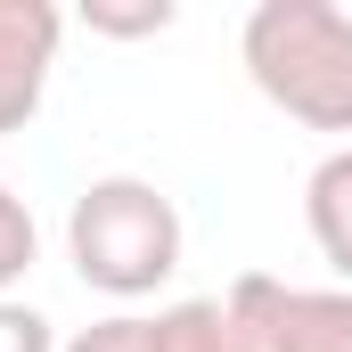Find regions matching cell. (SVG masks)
Masks as SVG:
<instances>
[{
  "instance_id": "obj_1",
  "label": "cell",
  "mask_w": 352,
  "mask_h": 352,
  "mask_svg": "<svg viewBox=\"0 0 352 352\" xmlns=\"http://www.w3.org/2000/svg\"><path fill=\"white\" fill-rule=\"evenodd\" d=\"M238 58L278 115L336 131L352 148V8L336 0H263L238 33Z\"/></svg>"
},
{
  "instance_id": "obj_2",
  "label": "cell",
  "mask_w": 352,
  "mask_h": 352,
  "mask_svg": "<svg viewBox=\"0 0 352 352\" xmlns=\"http://www.w3.org/2000/svg\"><path fill=\"white\" fill-rule=\"evenodd\" d=\"M180 246H188L180 205L156 180H140V173L90 180L82 197H74V213H66V263H74V278H82L90 295H107V303L156 295L180 270Z\"/></svg>"
},
{
  "instance_id": "obj_3",
  "label": "cell",
  "mask_w": 352,
  "mask_h": 352,
  "mask_svg": "<svg viewBox=\"0 0 352 352\" xmlns=\"http://www.w3.org/2000/svg\"><path fill=\"white\" fill-rule=\"evenodd\" d=\"M221 303L263 352H352V287H287L270 270H238Z\"/></svg>"
},
{
  "instance_id": "obj_4",
  "label": "cell",
  "mask_w": 352,
  "mask_h": 352,
  "mask_svg": "<svg viewBox=\"0 0 352 352\" xmlns=\"http://www.w3.org/2000/svg\"><path fill=\"white\" fill-rule=\"evenodd\" d=\"M58 41H66V16L50 0H0V140L41 115Z\"/></svg>"
},
{
  "instance_id": "obj_5",
  "label": "cell",
  "mask_w": 352,
  "mask_h": 352,
  "mask_svg": "<svg viewBox=\"0 0 352 352\" xmlns=\"http://www.w3.org/2000/svg\"><path fill=\"white\" fill-rule=\"evenodd\" d=\"M303 221H311L320 263L352 287V148H328L311 164V180H303Z\"/></svg>"
},
{
  "instance_id": "obj_6",
  "label": "cell",
  "mask_w": 352,
  "mask_h": 352,
  "mask_svg": "<svg viewBox=\"0 0 352 352\" xmlns=\"http://www.w3.org/2000/svg\"><path fill=\"white\" fill-rule=\"evenodd\" d=\"M156 320H164V352H263L221 295H188L173 311H156Z\"/></svg>"
},
{
  "instance_id": "obj_7",
  "label": "cell",
  "mask_w": 352,
  "mask_h": 352,
  "mask_svg": "<svg viewBox=\"0 0 352 352\" xmlns=\"http://www.w3.org/2000/svg\"><path fill=\"white\" fill-rule=\"evenodd\" d=\"M58 352H164V320H148V311H107V320H90L82 336H66Z\"/></svg>"
},
{
  "instance_id": "obj_8",
  "label": "cell",
  "mask_w": 352,
  "mask_h": 352,
  "mask_svg": "<svg viewBox=\"0 0 352 352\" xmlns=\"http://www.w3.org/2000/svg\"><path fill=\"white\" fill-rule=\"evenodd\" d=\"M173 16H180L173 0H90L82 8V25L107 33V41H148V33H164Z\"/></svg>"
},
{
  "instance_id": "obj_9",
  "label": "cell",
  "mask_w": 352,
  "mask_h": 352,
  "mask_svg": "<svg viewBox=\"0 0 352 352\" xmlns=\"http://www.w3.org/2000/svg\"><path fill=\"white\" fill-rule=\"evenodd\" d=\"M33 254H41V230H33V205L0 180V295L33 270Z\"/></svg>"
},
{
  "instance_id": "obj_10",
  "label": "cell",
  "mask_w": 352,
  "mask_h": 352,
  "mask_svg": "<svg viewBox=\"0 0 352 352\" xmlns=\"http://www.w3.org/2000/svg\"><path fill=\"white\" fill-rule=\"evenodd\" d=\"M0 352H58V328H50L33 303L0 295Z\"/></svg>"
}]
</instances>
